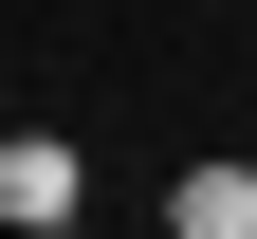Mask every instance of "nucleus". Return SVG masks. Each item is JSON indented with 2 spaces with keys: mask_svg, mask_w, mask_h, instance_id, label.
<instances>
[{
  "mask_svg": "<svg viewBox=\"0 0 257 239\" xmlns=\"http://www.w3.org/2000/svg\"><path fill=\"white\" fill-rule=\"evenodd\" d=\"M74 202H92V166L55 129H0V239H74Z\"/></svg>",
  "mask_w": 257,
  "mask_h": 239,
  "instance_id": "f257e3e1",
  "label": "nucleus"
},
{
  "mask_svg": "<svg viewBox=\"0 0 257 239\" xmlns=\"http://www.w3.org/2000/svg\"><path fill=\"white\" fill-rule=\"evenodd\" d=\"M166 239H257V166H184L166 184Z\"/></svg>",
  "mask_w": 257,
  "mask_h": 239,
  "instance_id": "f03ea898",
  "label": "nucleus"
}]
</instances>
